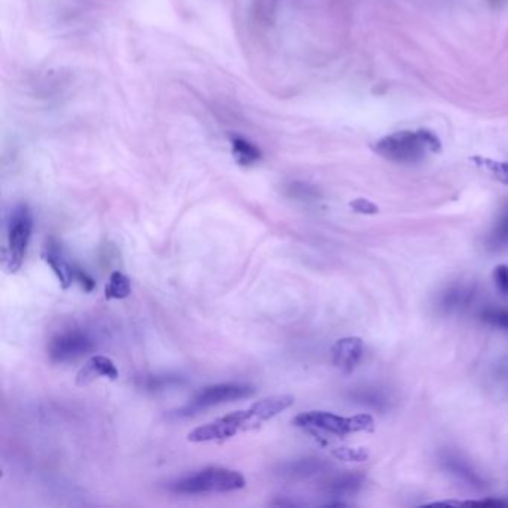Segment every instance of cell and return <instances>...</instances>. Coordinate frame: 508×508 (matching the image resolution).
Masks as SVG:
<instances>
[{"label": "cell", "mask_w": 508, "mask_h": 508, "mask_svg": "<svg viewBox=\"0 0 508 508\" xmlns=\"http://www.w3.org/2000/svg\"><path fill=\"white\" fill-rule=\"evenodd\" d=\"M132 294V283L125 274L120 271H113L109 277L106 285L105 295L108 299H122Z\"/></svg>", "instance_id": "17"}, {"label": "cell", "mask_w": 508, "mask_h": 508, "mask_svg": "<svg viewBox=\"0 0 508 508\" xmlns=\"http://www.w3.org/2000/svg\"><path fill=\"white\" fill-rule=\"evenodd\" d=\"M33 231V216L27 204H18L10 212L8 221V248L5 249V264L9 273L21 269Z\"/></svg>", "instance_id": "4"}, {"label": "cell", "mask_w": 508, "mask_h": 508, "mask_svg": "<svg viewBox=\"0 0 508 508\" xmlns=\"http://www.w3.org/2000/svg\"><path fill=\"white\" fill-rule=\"evenodd\" d=\"M334 456L341 459V460H353V462H361V460H367L368 453L367 450L358 447V449H352V447H340L334 450Z\"/></svg>", "instance_id": "24"}, {"label": "cell", "mask_w": 508, "mask_h": 508, "mask_svg": "<svg viewBox=\"0 0 508 508\" xmlns=\"http://www.w3.org/2000/svg\"><path fill=\"white\" fill-rule=\"evenodd\" d=\"M75 281L79 282V285L83 286V290L85 292H91L96 286L94 279H92V277L88 273H85L84 270H80V269H76V267H75Z\"/></svg>", "instance_id": "27"}, {"label": "cell", "mask_w": 508, "mask_h": 508, "mask_svg": "<svg viewBox=\"0 0 508 508\" xmlns=\"http://www.w3.org/2000/svg\"><path fill=\"white\" fill-rule=\"evenodd\" d=\"M364 476L360 472H348V474H341L331 479L327 486L325 492L331 496H348L353 495L362 488Z\"/></svg>", "instance_id": "15"}, {"label": "cell", "mask_w": 508, "mask_h": 508, "mask_svg": "<svg viewBox=\"0 0 508 508\" xmlns=\"http://www.w3.org/2000/svg\"><path fill=\"white\" fill-rule=\"evenodd\" d=\"M99 377H106L111 380H115L118 377V369L115 367L113 361L106 356H100V355L90 358L85 365L79 369V373L76 376V385L87 386Z\"/></svg>", "instance_id": "11"}, {"label": "cell", "mask_w": 508, "mask_h": 508, "mask_svg": "<svg viewBox=\"0 0 508 508\" xmlns=\"http://www.w3.org/2000/svg\"><path fill=\"white\" fill-rule=\"evenodd\" d=\"M292 404H294L292 395H274L252 404L249 407V413L252 416L253 423H255V426H258L261 422H267L273 419L274 416L288 410Z\"/></svg>", "instance_id": "12"}, {"label": "cell", "mask_w": 508, "mask_h": 508, "mask_svg": "<svg viewBox=\"0 0 508 508\" xmlns=\"http://www.w3.org/2000/svg\"><path fill=\"white\" fill-rule=\"evenodd\" d=\"M356 401H360L361 404H365V406H372L374 409H382L386 406V397L379 392L376 389H364V390H358L352 395Z\"/></svg>", "instance_id": "22"}, {"label": "cell", "mask_w": 508, "mask_h": 508, "mask_svg": "<svg viewBox=\"0 0 508 508\" xmlns=\"http://www.w3.org/2000/svg\"><path fill=\"white\" fill-rule=\"evenodd\" d=\"M253 426H255V423L252 421L249 409L240 410L195 428L188 434V442L204 443V442L225 440V438L236 435L239 431L251 430Z\"/></svg>", "instance_id": "6"}, {"label": "cell", "mask_w": 508, "mask_h": 508, "mask_svg": "<svg viewBox=\"0 0 508 508\" xmlns=\"http://www.w3.org/2000/svg\"><path fill=\"white\" fill-rule=\"evenodd\" d=\"M245 484L246 480L239 471L212 467L169 483V489L175 493L185 495L225 493L244 489Z\"/></svg>", "instance_id": "2"}, {"label": "cell", "mask_w": 508, "mask_h": 508, "mask_svg": "<svg viewBox=\"0 0 508 508\" xmlns=\"http://www.w3.org/2000/svg\"><path fill=\"white\" fill-rule=\"evenodd\" d=\"M443 465L444 468L453 474L455 477H458L459 480L465 481L470 486L474 488H481L483 486V480L481 477L477 474V472L471 468V465L468 464L467 460H464L462 458L453 455V453H446L443 458Z\"/></svg>", "instance_id": "14"}, {"label": "cell", "mask_w": 508, "mask_h": 508, "mask_svg": "<svg viewBox=\"0 0 508 508\" xmlns=\"http://www.w3.org/2000/svg\"><path fill=\"white\" fill-rule=\"evenodd\" d=\"M231 151H233V155L240 166L255 164L262 157L261 151L255 145L241 137H236L231 141Z\"/></svg>", "instance_id": "16"}, {"label": "cell", "mask_w": 508, "mask_h": 508, "mask_svg": "<svg viewBox=\"0 0 508 508\" xmlns=\"http://www.w3.org/2000/svg\"><path fill=\"white\" fill-rule=\"evenodd\" d=\"M94 348L96 343L90 334L80 330H69L50 340L48 355L54 362H69L88 355Z\"/></svg>", "instance_id": "7"}, {"label": "cell", "mask_w": 508, "mask_h": 508, "mask_svg": "<svg viewBox=\"0 0 508 508\" xmlns=\"http://www.w3.org/2000/svg\"><path fill=\"white\" fill-rule=\"evenodd\" d=\"M181 383V379L178 376H143L137 379V385L139 388H142L145 390L149 392H158V390H164L167 388H171Z\"/></svg>", "instance_id": "19"}, {"label": "cell", "mask_w": 508, "mask_h": 508, "mask_svg": "<svg viewBox=\"0 0 508 508\" xmlns=\"http://www.w3.org/2000/svg\"><path fill=\"white\" fill-rule=\"evenodd\" d=\"M328 468V464L325 460L318 459V458H306V459H298L291 460L282 464L276 468V474L286 479V480H303L313 477L319 472H323Z\"/></svg>", "instance_id": "10"}, {"label": "cell", "mask_w": 508, "mask_h": 508, "mask_svg": "<svg viewBox=\"0 0 508 508\" xmlns=\"http://www.w3.org/2000/svg\"><path fill=\"white\" fill-rule=\"evenodd\" d=\"M508 241V211L500 218V221L496 223L492 234L489 237V245L492 248H500L505 245Z\"/></svg>", "instance_id": "23"}, {"label": "cell", "mask_w": 508, "mask_h": 508, "mask_svg": "<svg viewBox=\"0 0 508 508\" xmlns=\"http://www.w3.org/2000/svg\"><path fill=\"white\" fill-rule=\"evenodd\" d=\"M472 295H474V288L471 285H452L442 294L440 303L438 304H440V309L443 311L450 313V311H456L467 307L472 299Z\"/></svg>", "instance_id": "13"}, {"label": "cell", "mask_w": 508, "mask_h": 508, "mask_svg": "<svg viewBox=\"0 0 508 508\" xmlns=\"http://www.w3.org/2000/svg\"><path fill=\"white\" fill-rule=\"evenodd\" d=\"M481 320L493 328L508 331V310L498 307H488L481 311Z\"/></svg>", "instance_id": "20"}, {"label": "cell", "mask_w": 508, "mask_h": 508, "mask_svg": "<svg viewBox=\"0 0 508 508\" xmlns=\"http://www.w3.org/2000/svg\"><path fill=\"white\" fill-rule=\"evenodd\" d=\"M288 194L294 199L298 200H318L320 197L319 191L313 187V185H309L306 182H292L288 187Z\"/></svg>", "instance_id": "21"}, {"label": "cell", "mask_w": 508, "mask_h": 508, "mask_svg": "<svg viewBox=\"0 0 508 508\" xmlns=\"http://www.w3.org/2000/svg\"><path fill=\"white\" fill-rule=\"evenodd\" d=\"M470 160L477 167L491 173V175L495 176L500 182L508 183V163H505V161H495V160H491V158H486V157H480V155H474V157H471Z\"/></svg>", "instance_id": "18"}, {"label": "cell", "mask_w": 508, "mask_h": 508, "mask_svg": "<svg viewBox=\"0 0 508 508\" xmlns=\"http://www.w3.org/2000/svg\"><path fill=\"white\" fill-rule=\"evenodd\" d=\"M42 258L57 276L60 286L63 290H67L75 281V267H72V264L64 258L62 249L59 248V244H55L52 239L46 241L42 251Z\"/></svg>", "instance_id": "9"}, {"label": "cell", "mask_w": 508, "mask_h": 508, "mask_svg": "<svg viewBox=\"0 0 508 508\" xmlns=\"http://www.w3.org/2000/svg\"><path fill=\"white\" fill-rule=\"evenodd\" d=\"M373 151L400 164H416L428 155L442 153V141L434 132L404 130L385 136L373 145Z\"/></svg>", "instance_id": "1"}, {"label": "cell", "mask_w": 508, "mask_h": 508, "mask_svg": "<svg viewBox=\"0 0 508 508\" xmlns=\"http://www.w3.org/2000/svg\"><path fill=\"white\" fill-rule=\"evenodd\" d=\"M493 281L498 291L508 297V267L504 264L496 265L493 270Z\"/></svg>", "instance_id": "25"}, {"label": "cell", "mask_w": 508, "mask_h": 508, "mask_svg": "<svg viewBox=\"0 0 508 508\" xmlns=\"http://www.w3.org/2000/svg\"><path fill=\"white\" fill-rule=\"evenodd\" d=\"M364 355V343L360 337H344L331 348V360L343 373H351Z\"/></svg>", "instance_id": "8"}, {"label": "cell", "mask_w": 508, "mask_h": 508, "mask_svg": "<svg viewBox=\"0 0 508 508\" xmlns=\"http://www.w3.org/2000/svg\"><path fill=\"white\" fill-rule=\"evenodd\" d=\"M352 211L361 215H376L379 213V206L367 199H355L349 203Z\"/></svg>", "instance_id": "26"}, {"label": "cell", "mask_w": 508, "mask_h": 508, "mask_svg": "<svg viewBox=\"0 0 508 508\" xmlns=\"http://www.w3.org/2000/svg\"><path fill=\"white\" fill-rule=\"evenodd\" d=\"M294 425L304 430H316L334 435H348L360 431H372L374 421L369 414L344 418L330 411H306L294 418Z\"/></svg>", "instance_id": "3"}, {"label": "cell", "mask_w": 508, "mask_h": 508, "mask_svg": "<svg viewBox=\"0 0 508 508\" xmlns=\"http://www.w3.org/2000/svg\"><path fill=\"white\" fill-rule=\"evenodd\" d=\"M255 392L257 389L249 383H219L207 386L197 392L187 406L179 409L175 416L187 418V416L197 414L202 410L219 406V404L249 398L255 395Z\"/></svg>", "instance_id": "5"}]
</instances>
